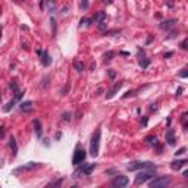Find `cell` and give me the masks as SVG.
<instances>
[{
    "label": "cell",
    "mask_w": 188,
    "mask_h": 188,
    "mask_svg": "<svg viewBox=\"0 0 188 188\" xmlns=\"http://www.w3.org/2000/svg\"><path fill=\"white\" fill-rule=\"evenodd\" d=\"M166 141H168L169 146H173V144H175L176 140H175V135H173V131H172V129H169V131L166 132Z\"/></svg>",
    "instance_id": "4fadbf2b"
},
{
    "label": "cell",
    "mask_w": 188,
    "mask_h": 188,
    "mask_svg": "<svg viewBox=\"0 0 188 188\" xmlns=\"http://www.w3.org/2000/svg\"><path fill=\"white\" fill-rule=\"evenodd\" d=\"M113 56H115L113 51H107L106 55H105V60H107V62H109V60H112V59H113Z\"/></svg>",
    "instance_id": "7402d4cb"
},
{
    "label": "cell",
    "mask_w": 188,
    "mask_h": 188,
    "mask_svg": "<svg viewBox=\"0 0 188 188\" xmlns=\"http://www.w3.org/2000/svg\"><path fill=\"white\" fill-rule=\"evenodd\" d=\"M184 151H185V147L179 148V150H178V151H176V153H175V154H176V156H181V154H182V153H184Z\"/></svg>",
    "instance_id": "83f0119b"
},
{
    "label": "cell",
    "mask_w": 188,
    "mask_h": 188,
    "mask_svg": "<svg viewBox=\"0 0 188 188\" xmlns=\"http://www.w3.org/2000/svg\"><path fill=\"white\" fill-rule=\"evenodd\" d=\"M179 76L181 78H188V71H182V72H179Z\"/></svg>",
    "instance_id": "484cf974"
},
{
    "label": "cell",
    "mask_w": 188,
    "mask_h": 188,
    "mask_svg": "<svg viewBox=\"0 0 188 188\" xmlns=\"http://www.w3.org/2000/svg\"><path fill=\"white\" fill-rule=\"evenodd\" d=\"M182 175H184L185 178H188V169H187V171H184V173H182Z\"/></svg>",
    "instance_id": "d6a6232c"
},
{
    "label": "cell",
    "mask_w": 188,
    "mask_h": 188,
    "mask_svg": "<svg viewBox=\"0 0 188 188\" xmlns=\"http://www.w3.org/2000/svg\"><path fill=\"white\" fill-rule=\"evenodd\" d=\"M41 63L44 66H49L51 63V59H50V55L47 51H44V53H41Z\"/></svg>",
    "instance_id": "7c38bea8"
},
{
    "label": "cell",
    "mask_w": 188,
    "mask_h": 188,
    "mask_svg": "<svg viewBox=\"0 0 188 188\" xmlns=\"http://www.w3.org/2000/svg\"><path fill=\"white\" fill-rule=\"evenodd\" d=\"M103 2H105V3H109V5L112 3V0H103Z\"/></svg>",
    "instance_id": "836d02e7"
},
{
    "label": "cell",
    "mask_w": 188,
    "mask_h": 188,
    "mask_svg": "<svg viewBox=\"0 0 188 188\" xmlns=\"http://www.w3.org/2000/svg\"><path fill=\"white\" fill-rule=\"evenodd\" d=\"M141 125H143V126H146V125H147V118H143V121H141Z\"/></svg>",
    "instance_id": "f546056e"
},
{
    "label": "cell",
    "mask_w": 188,
    "mask_h": 188,
    "mask_svg": "<svg viewBox=\"0 0 188 188\" xmlns=\"http://www.w3.org/2000/svg\"><path fill=\"white\" fill-rule=\"evenodd\" d=\"M128 171H138V169H148V168H154V163L151 162H144V160H135L126 166Z\"/></svg>",
    "instance_id": "3957f363"
},
{
    "label": "cell",
    "mask_w": 188,
    "mask_h": 188,
    "mask_svg": "<svg viewBox=\"0 0 188 188\" xmlns=\"http://www.w3.org/2000/svg\"><path fill=\"white\" fill-rule=\"evenodd\" d=\"M109 76H110V78H115V76H116V74H115L113 69H109Z\"/></svg>",
    "instance_id": "4316f807"
},
{
    "label": "cell",
    "mask_w": 188,
    "mask_h": 188,
    "mask_svg": "<svg viewBox=\"0 0 188 188\" xmlns=\"http://www.w3.org/2000/svg\"><path fill=\"white\" fill-rule=\"evenodd\" d=\"M147 141L150 143V144H153V146L157 147V138H156L154 135H153V137H147Z\"/></svg>",
    "instance_id": "44dd1931"
},
{
    "label": "cell",
    "mask_w": 188,
    "mask_h": 188,
    "mask_svg": "<svg viewBox=\"0 0 188 188\" xmlns=\"http://www.w3.org/2000/svg\"><path fill=\"white\" fill-rule=\"evenodd\" d=\"M128 182H129V179H128L126 176L119 175V176H116V178L112 181V185H113V187H126Z\"/></svg>",
    "instance_id": "8992f818"
},
{
    "label": "cell",
    "mask_w": 188,
    "mask_h": 188,
    "mask_svg": "<svg viewBox=\"0 0 188 188\" xmlns=\"http://www.w3.org/2000/svg\"><path fill=\"white\" fill-rule=\"evenodd\" d=\"M169 182H171V176H168V175H165V176H157V178L150 181V187L151 188L166 187V185H169Z\"/></svg>",
    "instance_id": "277c9868"
},
{
    "label": "cell",
    "mask_w": 188,
    "mask_h": 188,
    "mask_svg": "<svg viewBox=\"0 0 188 188\" xmlns=\"http://www.w3.org/2000/svg\"><path fill=\"white\" fill-rule=\"evenodd\" d=\"M85 156H87V153H85V150L81 147H76V150H75L74 153V159H72V163L75 165V166H78V165H81L84 160H85Z\"/></svg>",
    "instance_id": "5b68a950"
},
{
    "label": "cell",
    "mask_w": 188,
    "mask_h": 188,
    "mask_svg": "<svg viewBox=\"0 0 188 188\" xmlns=\"http://www.w3.org/2000/svg\"><path fill=\"white\" fill-rule=\"evenodd\" d=\"M156 168H148L146 171H141L137 173V176H135V184L140 185V184H144L146 181L151 179L153 176H156Z\"/></svg>",
    "instance_id": "7a4b0ae2"
},
{
    "label": "cell",
    "mask_w": 188,
    "mask_h": 188,
    "mask_svg": "<svg viewBox=\"0 0 188 188\" xmlns=\"http://www.w3.org/2000/svg\"><path fill=\"white\" fill-rule=\"evenodd\" d=\"M181 93H182V88L179 87V88H178V91H176V97H179V96H181Z\"/></svg>",
    "instance_id": "4dcf8cb0"
},
{
    "label": "cell",
    "mask_w": 188,
    "mask_h": 188,
    "mask_svg": "<svg viewBox=\"0 0 188 188\" xmlns=\"http://www.w3.org/2000/svg\"><path fill=\"white\" fill-rule=\"evenodd\" d=\"M19 106H21V110L28 112V110H31V109H33V101H30V100H28V101H22Z\"/></svg>",
    "instance_id": "5bb4252c"
},
{
    "label": "cell",
    "mask_w": 188,
    "mask_h": 188,
    "mask_svg": "<svg viewBox=\"0 0 188 188\" xmlns=\"http://www.w3.org/2000/svg\"><path fill=\"white\" fill-rule=\"evenodd\" d=\"M81 8L82 9H87V8H88V0H82V2H81Z\"/></svg>",
    "instance_id": "d4e9b609"
},
{
    "label": "cell",
    "mask_w": 188,
    "mask_h": 188,
    "mask_svg": "<svg viewBox=\"0 0 188 188\" xmlns=\"http://www.w3.org/2000/svg\"><path fill=\"white\" fill-rule=\"evenodd\" d=\"M121 87H122V82H116V84L113 85V88H112V90H110V91H109V93L106 94V98H112L115 94L118 93V91L121 90Z\"/></svg>",
    "instance_id": "ba28073f"
},
{
    "label": "cell",
    "mask_w": 188,
    "mask_h": 188,
    "mask_svg": "<svg viewBox=\"0 0 188 188\" xmlns=\"http://www.w3.org/2000/svg\"><path fill=\"white\" fill-rule=\"evenodd\" d=\"M38 163H28L27 166H21V168H18L13 171V173H18V172H22V171H30V169H34V168H37Z\"/></svg>",
    "instance_id": "30bf717a"
},
{
    "label": "cell",
    "mask_w": 188,
    "mask_h": 188,
    "mask_svg": "<svg viewBox=\"0 0 188 188\" xmlns=\"http://www.w3.org/2000/svg\"><path fill=\"white\" fill-rule=\"evenodd\" d=\"M148 65H150V60L148 59H146V57L144 59H140V66L141 68H147Z\"/></svg>",
    "instance_id": "d6986e66"
},
{
    "label": "cell",
    "mask_w": 188,
    "mask_h": 188,
    "mask_svg": "<svg viewBox=\"0 0 188 188\" xmlns=\"http://www.w3.org/2000/svg\"><path fill=\"white\" fill-rule=\"evenodd\" d=\"M100 137H101V131L97 129V131L93 134L91 137V144H90V154L93 157H97L98 151H100Z\"/></svg>",
    "instance_id": "6da1fadb"
},
{
    "label": "cell",
    "mask_w": 188,
    "mask_h": 188,
    "mask_svg": "<svg viewBox=\"0 0 188 188\" xmlns=\"http://www.w3.org/2000/svg\"><path fill=\"white\" fill-rule=\"evenodd\" d=\"M173 24H176V19H169V21H165V22H162L160 28H163V30H168V28H171Z\"/></svg>",
    "instance_id": "2e32d148"
},
{
    "label": "cell",
    "mask_w": 188,
    "mask_h": 188,
    "mask_svg": "<svg viewBox=\"0 0 188 188\" xmlns=\"http://www.w3.org/2000/svg\"><path fill=\"white\" fill-rule=\"evenodd\" d=\"M182 46H184V49H188V43H187V41H184V43H182Z\"/></svg>",
    "instance_id": "1f68e13d"
},
{
    "label": "cell",
    "mask_w": 188,
    "mask_h": 188,
    "mask_svg": "<svg viewBox=\"0 0 188 188\" xmlns=\"http://www.w3.org/2000/svg\"><path fill=\"white\" fill-rule=\"evenodd\" d=\"M34 129H35V134H37V137L38 138H41L43 137V129H41V123L38 119H35L34 121Z\"/></svg>",
    "instance_id": "8fae6325"
},
{
    "label": "cell",
    "mask_w": 188,
    "mask_h": 188,
    "mask_svg": "<svg viewBox=\"0 0 188 188\" xmlns=\"http://www.w3.org/2000/svg\"><path fill=\"white\" fill-rule=\"evenodd\" d=\"M50 24H51V28H53V34H56V19L51 18L50 19Z\"/></svg>",
    "instance_id": "603a6c76"
},
{
    "label": "cell",
    "mask_w": 188,
    "mask_h": 188,
    "mask_svg": "<svg viewBox=\"0 0 188 188\" xmlns=\"http://www.w3.org/2000/svg\"><path fill=\"white\" fill-rule=\"evenodd\" d=\"M187 162L188 160H185V159H184V160H175V162H172L171 163V168L173 169V171H179L181 168L187 163Z\"/></svg>",
    "instance_id": "9c48e42d"
},
{
    "label": "cell",
    "mask_w": 188,
    "mask_h": 188,
    "mask_svg": "<svg viewBox=\"0 0 188 188\" xmlns=\"http://www.w3.org/2000/svg\"><path fill=\"white\" fill-rule=\"evenodd\" d=\"M46 5H47V10L49 12H55L56 10V3H55V0H46Z\"/></svg>",
    "instance_id": "ac0fdd59"
},
{
    "label": "cell",
    "mask_w": 188,
    "mask_h": 188,
    "mask_svg": "<svg viewBox=\"0 0 188 188\" xmlns=\"http://www.w3.org/2000/svg\"><path fill=\"white\" fill-rule=\"evenodd\" d=\"M94 168H96V165L94 163H85L81 166V172L82 173H85V175H90L91 172L94 171Z\"/></svg>",
    "instance_id": "52a82bcc"
},
{
    "label": "cell",
    "mask_w": 188,
    "mask_h": 188,
    "mask_svg": "<svg viewBox=\"0 0 188 188\" xmlns=\"http://www.w3.org/2000/svg\"><path fill=\"white\" fill-rule=\"evenodd\" d=\"M10 88H12L13 91H15V93H18V91H19V90H18V84H16L15 81H12V82H10Z\"/></svg>",
    "instance_id": "cb8c5ba5"
},
{
    "label": "cell",
    "mask_w": 188,
    "mask_h": 188,
    "mask_svg": "<svg viewBox=\"0 0 188 188\" xmlns=\"http://www.w3.org/2000/svg\"><path fill=\"white\" fill-rule=\"evenodd\" d=\"M74 66H75V69H76L78 72H82V69H84V65H82L81 62H78V60L74 63Z\"/></svg>",
    "instance_id": "ffe728a7"
},
{
    "label": "cell",
    "mask_w": 188,
    "mask_h": 188,
    "mask_svg": "<svg viewBox=\"0 0 188 188\" xmlns=\"http://www.w3.org/2000/svg\"><path fill=\"white\" fill-rule=\"evenodd\" d=\"M93 19H94L96 22H103V21L106 19V12H97Z\"/></svg>",
    "instance_id": "9a60e30c"
},
{
    "label": "cell",
    "mask_w": 188,
    "mask_h": 188,
    "mask_svg": "<svg viewBox=\"0 0 188 188\" xmlns=\"http://www.w3.org/2000/svg\"><path fill=\"white\" fill-rule=\"evenodd\" d=\"M63 118H65L66 121H69V119H71V115H69L68 112H66V113H63Z\"/></svg>",
    "instance_id": "f1b7e54d"
},
{
    "label": "cell",
    "mask_w": 188,
    "mask_h": 188,
    "mask_svg": "<svg viewBox=\"0 0 188 188\" xmlns=\"http://www.w3.org/2000/svg\"><path fill=\"white\" fill-rule=\"evenodd\" d=\"M9 147L12 148L13 154H16V151H18V146H16V141H15V138H13V137H10V138H9Z\"/></svg>",
    "instance_id": "e0dca14e"
}]
</instances>
